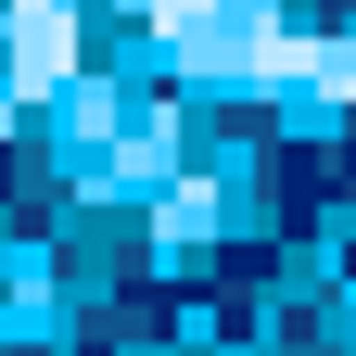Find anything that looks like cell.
Returning a JSON list of instances; mask_svg holds the SVG:
<instances>
[{
  "label": "cell",
  "instance_id": "cell-1",
  "mask_svg": "<svg viewBox=\"0 0 356 356\" xmlns=\"http://www.w3.org/2000/svg\"><path fill=\"white\" fill-rule=\"evenodd\" d=\"M64 64V0H26V76Z\"/></svg>",
  "mask_w": 356,
  "mask_h": 356
}]
</instances>
